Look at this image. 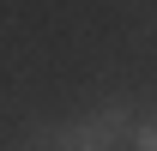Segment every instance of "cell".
<instances>
[{
	"label": "cell",
	"mask_w": 157,
	"mask_h": 151,
	"mask_svg": "<svg viewBox=\"0 0 157 151\" xmlns=\"http://www.w3.org/2000/svg\"><path fill=\"white\" fill-rule=\"evenodd\" d=\"M91 127H97V139H103L109 151H115V145H127V139H133V109H127V97L97 103V109H91Z\"/></svg>",
	"instance_id": "1"
},
{
	"label": "cell",
	"mask_w": 157,
	"mask_h": 151,
	"mask_svg": "<svg viewBox=\"0 0 157 151\" xmlns=\"http://www.w3.org/2000/svg\"><path fill=\"white\" fill-rule=\"evenodd\" d=\"M48 151H109L97 139V127H91V115H73V121H60V127H48Z\"/></svg>",
	"instance_id": "2"
},
{
	"label": "cell",
	"mask_w": 157,
	"mask_h": 151,
	"mask_svg": "<svg viewBox=\"0 0 157 151\" xmlns=\"http://www.w3.org/2000/svg\"><path fill=\"white\" fill-rule=\"evenodd\" d=\"M133 151H157V115H139L133 121Z\"/></svg>",
	"instance_id": "3"
},
{
	"label": "cell",
	"mask_w": 157,
	"mask_h": 151,
	"mask_svg": "<svg viewBox=\"0 0 157 151\" xmlns=\"http://www.w3.org/2000/svg\"><path fill=\"white\" fill-rule=\"evenodd\" d=\"M18 151H36V145H18Z\"/></svg>",
	"instance_id": "4"
}]
</instances>
